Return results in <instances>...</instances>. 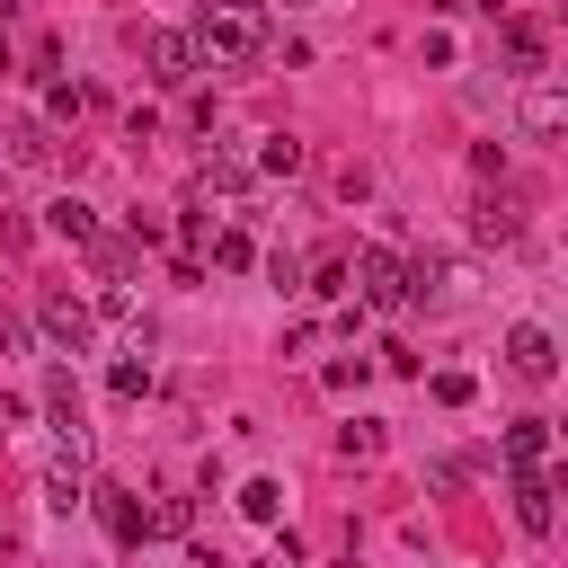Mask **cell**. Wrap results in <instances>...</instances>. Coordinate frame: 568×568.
<instances>
[{"mask_svg":"<svg viewBox=\"0 0 568 568\" xmlns=\"http://www.w3.org/2000/svg\"><path fill=\"white\" fill-rule=\"evenodd\" d=\"M186 36H195L204 62H257L266 53V9L257 0H204Z\"/></svg>","mask_w":568,"mask_h":568,"instance_id":"6da1fadb","label":"cell"},{"mask_svg":"<svg viewBox=\"0 0 568 568\" xmlns=\"http://www.w3.org/2000/svg\"><path fill=\"white\" fill-rule=\"evenodd\" d=\"M355 302H373V311H408V302H417V266L390 257V248H355Z\"/></svg>","mask_w":568,"mask_h":568,"instance_id":"7a4b0ae2","label":"cell"},{"mask_svg":"<svg viewBox=\"0 0 568 568\" xmlns=\"http://www.w3.org/2000/svg\"><path fill=\"white\" fill-rule=\"evenodd\" d=\"M142 62H151V80H169V89H186V80L204 71L195 36H178V27H151V36H142Z\"/></svg>","mask_w":568,"mask_h":568,"instance_id":"3957f363","label":"cell"},{"mask_svg":"<svg viewBox=\"0 0 568 568\" xmlns=\"http://www.w3.org/2000/svg\"><path fill=\"white\" fill-rule=\"evenodd\" d=\"M36 328H44V337H53L62 355H80V346L98 337V311H89V302H71V293H53V302L36 311Z\"/></svg>","mask_w":568,"mask_h":568,"instance_id":"277c9868","label":"cell"},{"mask_svg":"<svg viewBox=\"0 0 568 568\" xmlns=\"http://www.w3.org/2000/svg\"><path fill=\"white\" fill-rule=\"evenodd\" d=\"M506 364H515L524 382H550V373H559V346H550V328H532V320H524V328L506 337Z\"/></svg>","mask_w":568,"mask_h":568,"instance_id":"5b68a950","label":"cell"},{"mask_svg":"<svg viewBox=\"0 0 568 568\" xmlns=\"http://www.w3.org/2000/svg\"><path fill=\"white\" fill-rule=\"evenodd\" d=\"M80 497H89V470H80V444H62V453L44 462V506H53V515H71Z\"/></svg>","mask_w":568,"mask_h":568,"instance_id":"8992f818","label":"cell"},{"mask_svg":"<svg viewBox=\"0 0 568 568\" xmlns=\"http://www.w3.org/2000/svg\"><path fill=\"white\" fill-rule=\"evenodd\" d=\"M524 133H532V142H559V133H568V89L532 80V89H524Z\"/></svg>","mask_w":568,"mask_h":568,"instance_id":"52a82bcc","label":"cell"},{"mask_svg":"<svg viewBox=\"0 0 568 568\" xmlns=\"http://www.w3.org/2000/svg\"><path fill=\"white\" fill-rule=\"evenodd\" d=\"M515 524H524V532H550V524H559V497H550L541 470H515Z\"/></svg>","mask_w":568,"mask_h":568,"instance_id":"ba28073f","label":"cell"},{"mask_svg":"<svg viewBox=\"0 0 568 568\" xmlns=\"http://www.w3.org/2000/svg\"><path fill=\"white\" fill-rule=\"evenodd\" d=\"M44 231L71 240V248H98V213H89L80 195H53V204H44Z\"/></svg>","mask_w":568,"mask_h":568,"instance_id":"9c48e42d","label":"cell"},{"mask_svg":"<svg viewBox=\"0 0 568 568\" xmlns=\"http://www.w3.org/2000/svg\"><path fill=\"white\" fill-rule=\"evenodd\" d=\"M541 453H550V426H541V417H515V426H506V462H515V470H541Z\"/></svg>","mask_w":568,"mask_h":568,"instance_id":"30bf717a","label":"cell"},{"mask_svg":"<svg viewBox=\"0 0 568 568\" xmlns=\"http://www.w3.org/2000/svg\"><path fill=\"white\" fill-rule=\"evenodd\" d=\"M44 417H53V426H62V435H71V426H80V382H71V373H62V364H53V373H44Z\"/></svg>","mask_w":568,"mask_h":568,"instance_id":"8fae6325","label":"cell"},{"mask_svg":"<svg viewBox=\"0 0 568 568\" xmlns=\"http://www.w3.org/2000/svg\"><path fill=\"white\" fill-rule=\"evenodd\" d=\"M240 515L248 524H284V479H248L240 488Z\"/></svg>","mask_w":568,"mask_h":568,"instance_id":"7c38bea8","label":"cell"},{"mask_svg":"<svg viewBox=\"0 0 568 568\" xmlns=\"http://www.w3.org/2000/svg\"><path fill=\"white\" fill-rule=\"evenodd\" d=\"M213 266H231V275L257 266V240H248V231H213Z\"/></svg>","mask_w":568,"mask_h":568,"instance_id":"4fadbf2b","label":"cell"},{"mask_svg":"<svg viewBox=\"0 0 568 568\" xmlns=\"http://www.w3.org/2000/svg\"><path fill=\"white\" fill-rule=\"evenodd\" d=\"M257 169H275V178H293V169H302V142H293V133H266V151H257Z\"/></svg>","mask_w":568,"mask_h":568,"instance_id":"5bb4252c","label":"cell"},{"mask_svg":"<svg viewBox=\"0 0 568 568\" xmlns=\"http://www.w3.org/2000/svg\"><path fill=\"white\" fill-rule=\"evenodd\" d=\"M195 178H204V186H222V195H240V186H248V169H240V160H231V151H213V160H204V169H195Z\"/></svg>","mask_w":568,"mask_h":568,"instance_id":"9a60e30c","label":"cell"},{"mask_svg":"<svg viewBox=\"0 0 568 568\" xmlns=\"http://www.w3.org/2000/svg\"><path fill=\"white\" fill-rule=\"evenodd\" d=\"M337 453H346V462H373V453H382V426H373V417H355V426L337 435Z\"/></svg>","mask_w":568,"mask_h":568,"instance_id":"2e32d148","label":"cell"},{"mask_svg":"<svg viewBox=\"0 0 568 568\" xmlns=\"http://www.w3.org/2000/svg\"><path fill=\"white\" fill-rule=\"evenodd\" d=\"M106 390H115V399H142V390H151V364H133V355H124V364L106 373Z\"/></svg>","mask_w":568,"mask_h":568,"instance_id":"e0dca14e","label":"cell"},{"mask_svg":"<svg viewBox=\"0 0 568 568\" xmlns=\"http://www.w3.org/2000/svg\"><path fill=\"white\" fill-rule=\"evenodd\" d=\"M506 53H515V62H541V27H524V18H506Z\"/></svg>","mask_w":568,"mask_h":568,"instance_id":"ac0fdd59","label":"cell"},{"mask_svg":"<svg viewBox=\"0 0 568 568\" xmlns=\"http://www.w3.org/2000/svg\"><path fill=\"white\" fill-rule=\"evenodd\" d=\"M426 390H435V408H470V373H435Z\"/></svg>","mask_w":568,"mask_h":568,"instance_id":"d6986e66","label":"cell"},{"mask_svg":"<svg viewBox=\"0 0 568 568\" xmlns=\"http://www.w3.org/2000/svg\"><path fill=\"white\" fill-rule=\"evenodd\" d=\"M479 240H515V213L506 204H479Z\"/></svg>","mask_w":568,"mask_h":568,"instance_id":"ffe728a7","label":"cell"},{"mask_svg":"<svg viewBox=\"0 0 568 568\" xmlns=\"http://www.w3.org/2000/svg\"><path fill=\"white\" fill-rule=\"evenodd\" d=\"M550 497H568V462H559V470H550Z\"/></svg>","mask_w":568,"mask_h":568,"instance_id":"44dd1931","label":"cell"},{"mask_svg":"<svg viewBox=\"0 0 568 568\" xmlns=\"http://www.w3.org/2000/svg\"><path fill=\"white\" fill-rule=\"evenodd\" d=\"M426 9H462V0H426Z\"/></svg>","mask_w":568,"mask_h":568,"instance_id":"7402d4cb","label":"cell"}]
</instances>
